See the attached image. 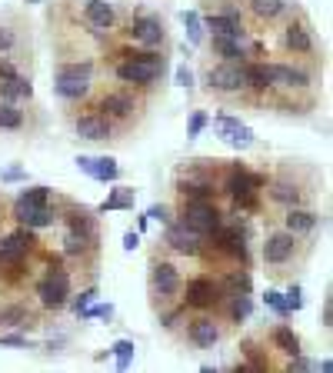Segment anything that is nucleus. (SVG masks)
I'll return each mask as SVG.
<instances>
[{
  "mask_svg": "<svg viewBox=\"0 0 333 373\" xmlns=\"http://www.w3.org/2000/svg\"><path fill=\"white\" fill-rule=\"evenodd\" d=\"M310 254H313V240L297 237V234L284 230L280 224H273L263 234V240H260V264H263L270 280H293V277H300Z\"/></svg>",
  "mask_w": 333,
  "mask_h": 373,
  "instance_id": "f257e3e1",
  "label": "nucleus"
},
{
  "mask_svg": "<svg viewBox=\"0 0 333 373\" xmlns=\"http://www.w3.org/2000/svg\"><path fill=\"white\" fill-rule=\"evenodd\" d=\"M263 194H267V204L277 210L287 207H303V204H313L320 194V180L317 170L303 160H284L280 170L273 174L270 180H263Z\"/></svg>",
  "mask_w": 333,
  "mask_h": 373,
  "instance_id": "f03ea898",
  "label": "nucleus"
},
{
  "mask_svg": "<svg viewBox=\"0 0 333 373\" xmlns=\"http://www.w3.org/2000/svg\"><path fill=\"white\" fill-rule=\"evenodd\" d=\"M166 50H150V47H127L121 57L114 60V77L123 87H134L140 93L153 97L157 87H164L166 80Z\"/></svg>",
  "mask_w": 333,
  "mask_h": 373,
  "instance_id": "7ed1b4c3",
  "label": "nucleus"
},
{
  "mask_svg": "<svg viewBox=\"0 0 333 373\" xmlns=\"http://www.w3.org/2000/svg\"><path fill=\"white\" fill-rule=\"evenodd\" d=\"M227 160H183L173 174V194L177 200H217L220 197V177Z\"/></svg>",
  "mask_w": 333,
  "mask_h": 373,
  "instance_id": "20e7f679",
  "label": "nucleus"
},
{
  "mask_svg": "<svg viewBox=\"0 0 333 373\" xmlns=\"http://www.w3.org/2000/svg\"><path fill=\"white\" fill-rule=\"evenodd\" d=\"M247 63V60H243ZM243 63H227V60H207L203 63V93L220 100V104H254L250 87H247V70Z\"/></svg>",
  "mask_w": 333,
  "mask_h": 373,
  "instance_id": "39448f33",
  "label": "nucleus"
},
{
  "mask_svg": "<svg viewBox=\"0 0 333 373\" xmlns=\"http://www.w3.org/2000/svg\"><path fill=\"white\" fill-rule=\"evenodd\" d=\"M147 104H150V97L147 93H140L134 87H114L100 93V100H97V110L110 120V127H114V134H130L137 130V123L144 120L147 114Z\"/></svg>",
  "mask_w": 333,
  "mask_h": 373,
  "instance_id": "423d86ee",
  "label": "nucleus"
},
{
  "mask_svg": "<svg viewBox=\"0 0 333 373\" xmlns=\"http://www.w3.org/2000/svg\"><path fill=\"white\" fill-rule=\"evenodd\" d=\"M277 47H280V54L290 60H313L317 57V33H313V24H310V17L303 14L297 3H293V10L277 24ZM313 63H317V60H313Z\"/></svg>",
  "mask_w": 333,
  "mask_h": 373,
  "instance_id": "0eeeda50",
  "label": "nucleus"
},
{
  "mask_svg": "<svg viewBox=\"0 0 333 373\" xmlns=\"http://www.w3.org/2000/svg\"><path fill=\"white\" fill-rule=\"evenodd\" d=\"M224 337H227V323L213 310H190L177 330V340L187 344L190 350H213Z\"/></svg>",
  "mask_w": 333,
  "mask_h": 373,
  "instance_id": "6e6552de",
  "label": "nucleus"
},
{
  "mask_svg": "<svg viewBox=\"0 0 333 373\" xmlns=\"http://www.w3.org/2000/svg\"><path fill=\"white\" fill-rule=\"evenodd\" d=\"M150 273H147V290H150V307L160 310V307H170L180 300V290H183V273L173 260L153 254L150 257Z\"/></svg>",
  "mask_w": 333,
  "mask_h": 373,
  "instance_id": "1a4fd4ad",
  "label": "nucleus"
},
{
  "mask_svg": "<svg viewBox=\"0 0 333 373\" xmlns=\"http://www.w3.org/2000/svg\"><path fill=\"white\" fill-rule=\"evenodd\" d=\"M37 307L47 314H61L67 310V300L74 297V273L67 267H47V273L33 287Z\"/></svg>",
  "mask_w": 333,
  "mask_h": 373,
  "instance_id": "9d476101",
  "label": "nucleus"
},
{
  "mask_svg": "<svg viewBox=\"0 0 333 373\" xmlns=\"http://www.w3.org/2000/svg\"><path fill=\"white\" fill-rule=\"evenodd\" d=\"M224 220H227V213L220 210L217 200H180V210H177V224H183L200 237H210Z\"/></svg>",
  "mask_w": 333,
  "mask_h": 373,
  "instance_id": "9b49d317",
  "label": "nucleus"
},
{
  "mask_svg": "<svg viewBox=\"0 0 333 373\" xmlns=\"http://www.w3.org/2000/svg\"><path fill=\"white\" fill-rule=\"evenodd\" d=\"M180 303L187 310H220L224 303V287H220V277L213 273H197L190 280H183V290H180Z\"/></svg>",
  "mask_w": 333,
  "mask_h": 373,
  "instance_id": "f8f14e48",
  "label": "nucleus"
},
{
  "mask_svg": "<svg viewBox=\"0 0 333 373\" xmlns=\"http://www.w3.org/2000/svg\"><path fill=\"white\" fill-rule=\"evenodd\" d=\"M123 24V37L134 40V47H150V50H166V24L164 17L157 14H134L121 20Z\"/></svg>",
  "mask_w": 333,
  "mask_h": 373,
  "instance_id": "ddd939ff",
  "label": "nucleus"
},
{
  "mask_svg": "<svg viewBox=\"0 0 333 373\" xmlns=\"http://www.w3.org/2000/svg\"><path fill=\"white\" fill-rule=\"evenodd\" d=\"M277 224L290 230V234H297L303 240H317L320 227H323V213H320L313 204H303V207H287L280 217H277Z\"/></svg>",
  "mask_w": 333,
  "mask_h": 373,
  "instance_id": "4468645a",
  "label": "nucleus"
},
{
  "mask_svg": "<svg viewBox=\"0 0 333 373\" xmlns=\"http://www.w3.org/2000/svg\"><path fill=\"white\" fill-rule=\"evenodd\" d=\"M164 247L170 250V254H177V257L200 260L203 250H207V237H200V234H194V230H187V227L177 224V220H170L166 230H164Z\"/></svg>",
  "mask_w": 333,
  "mask_h": 373,
  "instance_id": "2eb2a0df",
  "label": "nucleus"
},
{
  "mask_svg": "<svg viewBox=\"0 0 333 373\" xmlns=\"http://www.w3.org/2000/svg\"><path fill=\"white\" fill-rule=\"evenodd\" d=\"M293 10V0H243V17L254 27H277Z\"/></svg>",
  "mask_w": 333,
  "mask_h": 373,
  "instance_id": "dca6fc26",
  "label": "nucleus"
},
{
  "mask_svg": "<svg viewBox=\"0 0 333 373\" xmlns=\"http://www.w3.org/2000/svg\"><path fill=\"white\" fill-rule=\"evenodd\" d=\"M37 323H40V310L31 300L17 297L0 303V330H33Z\"/></svg>",
  "mask_w": 333,
  "mask_h": 373,
  "instance_id": "f3484780",
  "label": "nucleus"
},
{
  "mask_svg": "<svg viewBox=\"0 0 333 373\" xmlns=\"http://www.w3.org/2000/svg\"><path fill=\"white\" fill-rule=\"evenodd\" d=\"M121 7L114 0H84V24L97 33H110V30L121 27Z\"/></svg>",
  "mask_w": 333,
  "mask_h": 373,
  "instance_id": "a211bd4d",
  "label": "nucleus"
},
{
  "mask_svg": "<svg viewBox=\"0 0 333 373\" xmlns=\"http://www.w3.org/2000/svg\"><path fill=\"white\" fill-rule=\"evenodd\" d=\"M74 134L80 140H87V144H107V140H114V127H110V120L97 110V107H87L80 117H74Z\"/></svg>",
  "mask_w": 333,
  "mask_h": 373,
  "instance_id": "6ab92c4d",
  "label": "nucleus"
},
{
  "mask_svg": "<svg viewBox=\"0 0 333 373\" xmlns=\"http://www.w3.org/2000/svg\"><path fill=\"white\" fill-rule=\"evenodd\" d=\"M213 130H217V137H220L224 144H230V147H237V150H250L257 144L254 130H250L240 117H230V114H217V117H213Z\"/></svg>",
  "mask_w": 333,
  "mask_h": 373,
  "instance_id": "aec40b11",
  "label": "nucleus"
},
{
  "mask_svg": "<svg viewBox=\"0 0 333 373\" xmlns=\"http://www.w3.org/2000/svg\"><path fill=\"white\" fill-rule=\"evenodd\" d=\"M14 220L20 227H27V230H44V227H54L61 220V210L54 207V204H47V207H27V204H17L14 200Z\"/></svg>",
  "mask_w": 333,
  "mask_h": 373,
  "instance_id": "412c9836",
  "label": "nucleus"
},
{
  "mask_svg": "<svg viewBox=\"0 0 333 373\" xmlns=\"http://www.w3.org/2000/svg\"><path fill=\"white\" fill-rule=\"evenodd\" d=\"M93 80H77V77H54V97L63 104H84L91 97Z\"/></svg>",
  "mask_w": 333,
  "mask_h": 373,
  "instance_id": "4be33fe9",
  "label": "nucleus"
},
{
  "mask_svg": "<svg viewBox=\"0 0 333 373\" xmlns=\"http://www.w3.org/2000/svg\"><path fill=\"white\" fill-rule=\"evenodd\" d=\"M24 50V24L20 20H0V57H17Z\"/></svg>",
  "mask_w": 333,
  "mask_h": 373,
  "instance_id": "5701e85b",
  "label": "nucleus"
},
{
  "mask_svg": "<svg viewBox=\"0 0 333 373\" xmlns=\"http://www.w3.org/2000/svg\"><path fill=\"white\" fill-rule=\"evenodd\" d=\"M217 277H220V287H224V297H233V294H250V290H254L250 267H227V270H220Z\"/></svg>",
  "mask_w": 333,
  "mask_h": 373,
  "instance_id": "b1692460",
  "label": "nucleus"
},
{
  "mask_svg": "<svg viewBox=\"0 0 333 373\" xmlns=\"http://www.w3.org/2000/svg\"><path fill=\"white\" fill-rule=\"evenodd\" d=\"M0 130L3 134H24L27 130V110L17 100H0Z\"/></svg>",
  "mask_w": 333,
  "mask_h": 373,
  "instance_id": "393cba45",
  "label": "nucleus"
},
{
  "mask_svg": "<svg viewBox=\"0 0 333 373\" xmlns=\"http://www.w3.org/2000/svg\"><path fill=\"white\" fill-rule=\"evenodd\" d=\"M267 344H270L277 353H287V357L303 353V350H300V337H297L287 323H277V327H270V333H267Z\"/></svg>",
  "mask_w": 333,
  "mask_h": 373,
  "instance_id": "a878e982",
  "label": "nucleus"
},
{
  "mask_svg": "<svg viewBox=\"0 0 333 373\" xmlns=\"http://www.w3.org/2000/svg\"><path fill=\"white\" fill-rule=\"evenodd\" d=\"M77 167H80L84 174H91L93 180H117V177H121V167L114 164V160H107V157H100V160L80 157V160H77Z\"/></svg>",
  "mask_w": 333,
  "mask_h": 373,
  "instance_id": "bb28decb",
  "label": "nucleus"
},
{
  "mask_svg": "<svg viewBox=\"0 0 333 373\" xmlns=\"http://www.w3.org/2000/svg\"><path fill=\"white\" fill-rule=\"evenodd\" d=\"M93 60H57L54 63V77H77V80H93Z\"/></svg>",
  "mask_w": 333,
  "mask_h": 373,
  "instance_id": "cd10ccee",
  "label": "nucleus"
},
{
  "mask_svg": "<svg viewBox=\"0 0 333 373\" xmlns=\"http://www.w3.org/2000/svg\"><path fill=\"white\" fill-rule=\"evenodd\" d=\"M203 10H207V14H220V17H230V20L247 24V17H243V0H203Z\"/></svg>",
  "mask_w": 333,
  "mask_h": 373,
  "instance_id": "c85d7f7f",
  "label": "nucleus"
},
{
  "mask_svg": "<svg viewBox=\"0 0 333 373\" xmlns=\"http://www.w3.org/2000/svg\"><path fill=\"white\" fill-rule=\"evenodd\" d=\"M17 204H27V207H47V204H54V190H50V187H27L24 194L17 197Z\"/></svg>",
  "mask_w": 333,
  "mask_h": 373,
  "instance_id": "c756f323",
  "label": "nucleus"
},
{
  "mask_svg": "<svg viewBox=\"0 0 333 373\" xmlns=\"http://www.w3.org/2000/svg\"><path fill=\"white\" fill-rule=\"evenodd\" d=\"M134 200H137V194L130 190V187H117L114 197H107V204L100 207V213H107V210H130L134 207Z\"/></svg>",
  "mask_w": 333,
  "mask_h": 373,
  "instance_id": "7c9ffc66",
  "label": "nucleus"
},
{
  "mask_svg": "<svg viewBox=\"0 0 333 373\" xmlns=\"http://www.w3.org/2000/svg\"><path fill=\"white\" fill-rule=\"evenodd\" d=\"M134 350H137V347L130 344V340H121V344H114V353H117V367H121V370H127V367H130V360H134Z\"/></svg>",
  "mask_w": 333,
  "mask_h": 373,
  "instance_id": "2f4dec72",
  "label": "nucleus"
},
{
  "mask_svg": "<svg viewBox=\"0 0 333 373\" xmlns=\"http://www.w3.org/2000/svg\"><path fill=\"white\" fill-rule=\"evenodd\" d=\"M284 303H287L290 314H297V310H300V307H303V290H300V284H293V280H290V290L284 294Z\"/></svg>",
  "mask_w": 333,
  "mask_h": 373,
  "instance_id": "473e14b6",
  "label": "nucleus"
},
{
  "mask_svg": "<svg viewBox=\"0 0 333 373\" xmlns=\"http://www.w3.org/2000/svg\"><path fill=\"white\" fill-rule=\"evenodd\" d=\"M267 307H273L280 320H287V317H290L287 303H284V294H277V290H267Z\"/></svg>",
  "mask_w": 333,
  "mask_h": 373,
  "instance_id": "72a5a7b5",
  "label": "nucleus"
},
{
  "mask_svg": "<svg viewBox=\"0 0 333 373\" xmlns=\"http://www.w3.org/2000/svg\"><path fill=\"white\" fill-rule=\"evenodd\" d=\"M97 297V290H93V287H87V290H84V294H80V297H74V300H67V307H70V310H77V314H80V310H87V307H91V300Z\"/></svg>",
  "mask_w": 333,
  "mask_h": 373,
  "instance_id": "f704fd0d",
  "label": "nucleus"
},
{
  "mask_svg": "<svg viewBox=\"0 0 333 373\" xmlns=\"http://www.w3.org/2000/svg\"><path fill=\"white\" fill-rule=\"evenodd\" d=\"M147 217L160 220V224H170V220H173V213H170V207H166V204H153V207L147 210Z\"/></svg>",
  "mask_w": 333,
  "mask_h": 373,
  "instance_id": "c9c22d12",
  "label": "nucleus"
},
{
  "mask_svg": "<svg viewBox=\"0 0 333 373\" xmlns=\"http://www.w3.org/2000/svg\"><path fill=\"white\" fill-rule=\"evenodd\" d=\"M203 127H207V114H203V110H197V114L190 117V130H187V134H190V137H197L200 130H203Z\"/></svg>",
  "mask_w": 333,
  "mask_h": 373,
  "instance_id": "e433bc0d",
  "label": "nucleus"
},
{
  "mask_svg": "<svg viewBox=\"0 0 333 373\" xmlns=\"http://www.w3.org/2000/svg\"><path fill=\"white\" fill-rule=\"evenodd\" d=\"M333 327V297H330V290H327V297H323V330H330Z\"/></svg>",
  "mask_w": 333,
  "mask_h": 373,
  "instance_id": "4c0bfd02",
  "label": "nucleus"
},
{
  "mask_svg": "<svg viewBox=\"0 0 333 373\" xmlns=\"http://www.w3.org/2000/svg\"><path fill=\"white\" fill-rule=\"evenodd\" d=\"M0 347H27V337H24V333H3V337H0Z\"/></svg>",
  "mask_w": 333,
  "mask_h": 373,
  "instance_id": "58836bf2",
  "label": "nucleus"
},
{
  "mask_svg": "<svg viewBox=\"0 0 333 373\" xmlns=\"http://www.w3.org/2000/svg\"><path fill=\"white\" fill-rule=\"evenodd\" d=\"M183 24H187V30H190V37L200 40V17L197 14H183Z\"/></svg>",
  "mask_w": 333,
  "mask_h": 373,
  "instance_id": "ea45409f",
  "label": "nucleus"
},
{
  "mask_svg": "<svg viewBox=\"0 0 333 373\" xmlns=\"http://www.w3.org/2000/svg\"><path fill=\"white\" fill-rule=\"evenodd\" d=\"M0 180H3V183H17V180H27V174H24L20 167H10V170L0 174Z\"/></svg>",
  "mask_w": 333,
  "mask_h": 373,
  "instance_id": "a19ab883",
  "label": "nucleus"
},
{
  "mask_svg": "<svg viewBox=\"0 0 333 373\" xmlns=\"http://www.w3.org/2000/svg\"><path fill=\"white\" fill-rule=\"evenodd\" d=\"M84 317H107V320H110V317H114V307H110V303H107V307H93V310H84Z\"/></svg>",
  "mask_w": 333,
  "mask_h": 373,
  "instance_id": "79ce46f5",
  "label": "nucleus"
},
{
  "mask_svg": "<svg viewBox=\"0 0 333 373\" xmlns=\"http://www.w3.org/2000/svg\"><path fill=\"white\" fill-rule=\"evenodd\" d=\"M177 80H180V87H190V84H194V77H190V70H187V67H180V70H177Z\"/></svg>",
  "mask_w": 333,
  "mask_h": 373,
  "instance_id": "37998d69",
  "label": "nucleus"
},
{
  "mask_svg": "<svg viewBox=\"0 0 333 373\" xmlns=\"http://www.w3.org/2000/svg\"><path fill=\"white\" fill-rule=\"evenodd\" d=\"M123 247H127V250H137V247H140V237H137L134 230H130V234L123 237Z\"/></svg>",
  "mask_w": 333,
  "mask_h": 373,
  "instance_id": "c03bdc74",
  "label": "nucleus"
},
{
  "mask_svg": "<svg viewBox=\"0 0 333 373\" xmlns=\"http://www.w3.org/2000/svg\"><path fill=\"white\" fill-rule=\"evenodd\" d=\"M3 207H7V197H3V190H0V220H3Z\"/></svg>",
  "mask_w": 333,
  "mask_h": 373,
  "instance_id": "a18cd8bd",
  "label": "nucleus"
},
{
  "mask_svg": "<svg viewBox=\"0 0 333 373\" xmlns=\"http://www.w3.org/2000/svg\"><path fill=\"white\" fill-rule=\"evenodd\" d=\"M27 3H40V0H27Z\"/></svg>",
  "mask_w": 333,
  "mask_h": 373,
  "instance_id": "49530a36",
  "label": "nucleus"
}]
</instances>
